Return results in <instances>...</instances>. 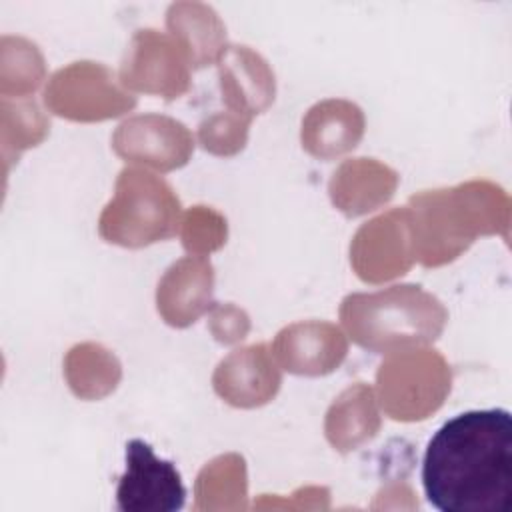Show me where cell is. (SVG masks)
I'll return each mask as SVG.
<instances>
[{
    "instance_id": "obj_1",
    "label": "cell",
    "mask_w": 512,
    "mask_h": 512,
    "mask_svg": "<svg viewBox=\"0 0 512 512\" xmlns=\"http://www.w3.org/2000/svg\"><path fill=\"white\" fill-rule=\"evenodd\" d=\"M426 500L440 512L512 508V418L504 408L468 410L444 422L422 460Z\"/></svg>"
},
{
    "instance_id": "obj_2",
    "label": "cell",
    "mask_w": 512,
    "mask_h": 512,
    "mask_svg": "<svg viewBox=\"0 0 512 512\" xmlns=\"http://www.w3.org/2000/svg\"><path fill=\"white\" fill-rule=\"evenodd\" d=\"M510 196L490 180L422 190L408 200L414 258L438 268L464 254L478 236L510 238Z\"/></svg>"
},
{
    "instance_id": "obj_3",
    "label": "cell",
    "mask_w": 512,
    "mask_h": 512,
    "mask_svg": "<svg viewBox=\"0 0 512 512\" xmlns=\"http://www.w3.org/2000/svg\"><path fill=\"white\" fill-rule=\"evenodd\" d=\"M338 314L352 342L374 354L424 348L448 322L444 304L418 284L348 294Z\"/></svg>"
},
{
    "instance_id": "obj_4",
    "label": "cell",
    "mask_w": 512,
    "mask_h": 512,
    "mask_svg": "<svg viewBox=\"0 0 512 512\" xmlns=\"http://www.w3.org/2000/svg\"><path fill=\"white\" fill-rule=\"evenodd\" d=\"M182 206L172 186L142 168H124L112 200L98 218V234L108 244L144 248L180 232Z\"/></svg>"
},
{
    "instance_id": "obj_5",
    "label": "cell",
    "mask_w": 512,
    "mask_h": 512,
    "mask_svg": "<svg viewBox=\"0 0 512 512\" xmlns=\"http://www.w3.org/2000/svg\"><path fill=\"white\" fill-rule=\"evenodd\" d=\"M450 388V364L426 346L388 354L376 372V400L396 422L426 420L440 410Z\"/></svg>"
},
{
    "instance_id": "obj_6",
    "label": "cell",
    "mask_w": 512,
    "mask_h": 512,
    "mask_svg": "<svg viewBox=\"0 0 512 512\" xmlns=\"http://www.w3.org/2000/svg\"><path fill=\"white\" fill-rule=\"evenodd\" d=\"M136 102V96L122 86L114 70L90 60L56 70L44 88L48 112L72 122L118 118L130 112Z\"/></svg>"
},
{
    "instance_id": "obj_7",
    "label": "cell",
    "mask_w": 512,
    "mask_h": 512,
    "mask_svg": "<svg viewBox=\"0 0 512 512\" xmlns=\"http://www.w3.org/2000/svg\"><path fill=\"white\" fill-rule=\"evenodd\" d=\"M190 60L166 32L138 30L122 58L118 78L126 90L176 100L190 88Z\"/></svg>"
},
{
    "instance_id": "obj_8",
    "label": "cell",
    "mask_w": 512,
    "mask_h": 512,
    "mask_svg": "<svg viewBox=\"0 0 512 512\" xmlns=\"http://www.w3.org/2000/svg\"><path fill=\"white\" fill-rule=\"evenodd\" d=\"M414 258L408 208H392L362 224L350 242V264L368 284H382L404 276Z\"/></svg>"
},
{
    "instance_id": "obj_9",
    "label": "cell",
    "mask_w": 512,
    "mask_h": 512,
    "mask_svg": "<svg viewBox=\"0 0 512 512\" xmlns=\"http://www.w3.org/2000/svg\"><path fill=\"white\" fill-rule=\"evenodd\" d=\"M186 488L170 460L134 438L126 444V470L118 478L116 506L120 512H176L184 506Z\"/></svg>"
},
{
    "instance_id": "obj_10",
    "label": "cell",
    "mask_w": 512,
    "mask_h": 512,
    "mask_svg": "<svg viewBox=\"0 0 512 512\" xmlns=\"http://www.w3.org/2000/svg\"><path fill=\"white\" fill-rule=\"evenodd\" d=\"M112 150L126 162L172 172L186 166L194 152L192 132L166 114H136L118 124Z\"/></svg>"
},
{
    "instance_id": "obj_11",
    "label": "cell",
    "mask_w": 512,
    "mask_h": 512,
    "mask_svg": "<svg viewBox=\"0 0 512 512\" xmlns=\"http://www.w3.org/2000/svg\"><path fill=\"white\" fill-rule=\"evenodd\" d=\"M270 350L282 370L316 378L340 368L348 354V340L332 322L304 320L284 326Z\"/></svg>"
},
{
    "instance_id": "obj_12",
    "label": "cell",
    "mask_w": 512,
    "mask_h": 512,
    "mask_svg": "<svg viewBox=\"0 0 512 512\" xmlns=\"http://www.w3.org/2000/svg\"><path fill=\"white\" fill-rule=\"evenodd\" d=\"M280 386V366L264 342L232 350L212 374L214 392L234 408H260L276 398Z\"/></svg>"
},
{
    "instance_id": "obj_13",
    "label": "cell",
    "mask_w": 512,
    "mask_h": 512,
    "mask_svg": "<svg viewBox=\"0 0 512 512\" xmlns=\"http://www.w3.org/2000/svg\"><path fill=\"white\" fill-rule=\"evenodd\" d=\"M216 66L226 110L254 118L272 106L276 78L266 58L256 50L242 44H228Z\"/></svg>"
},
{
    "instance_id": "obj_14",
    "label": "cell",
    "mask_w": 512,
    "mask_h": 512,
    "mask_svg": "<svg viewBox=\"0 0 512 512\" xmlns=\"http://www.w3.org/2000/svg\"><path fill=\"white\" fill-rule=\"evenodd\" d=\"M214 266L202 256L176 260L156 286V310L172 328H188L214 300Z\"/></svg>"
},
{
    "instance_id": "obj_15",
    "label": "cell",
    "mask_w": 512,
    "mask_h": 512,
    "mask_svg": "<svg viewBox=\"0 0 512 512\" xmlns=\"http://www.w3.org/2000/svg\"><path fill=\"white\" fill-rule=\"evenodd\" d=\"M398 172L376 158L344 160L330 176L328 196L336 210L358 218L378 210L394 196Z\"/></svg>"
},
{
    "instance_id": "obj_16",
    "label": "cell",
    "mask_w": 512,
    "mask_h": 512,
    "mask_svg": "<svg viewBox=\"0 0 512 512\" xmlns=\"http://www.w3.org/2000/svg\"><path fill=\"white\" fill-rule=\"evenodd\" d=\"M366 130L364 112L358 104L342 98L316 102L302 118V148L318 160H334L352 152Z\"/></svg>"
},
{
    "instance_id": "obj_17",
    "label": "cell",
    "mask_w": 512,
    "mask_h": 512,
    "mask_svg": "<svg viewBox=\"0 0 512 512\" xmlns=\"http://www.w3.org/2000/svg\"><path fill=\"white\" fill-rule=\"evenodd\" d=\"M380 426L376 392L368 384L356 382L330 404L324 418V436L336 452L348 454L370 442Z\"/></svg>"
},
{
    "instance_id": "obj_18",
    "label": "cell",
    "mask_w": 512,
    "mask_h": 512,
    "mask_svg": "<svg viewBox=\"0 0 512 512\" xmlns=\"http://www.w3.org/2000/svg\"><path fill=\"white\" fill-rule=\"evenodd\" d=\"M168 34L184 48L192 70L216 64L226 44V26L202 2H174L166 10Z\"/></svg>"
},
{
    "instance_id": "obj_19",
    "label": "cell",
    "mask_w": 512,
    "mask_h": 512,
    "mask_svg": "<svg viewBox=\"0 0 512 512\" xmlns=\"http://www.w3.org/2000/svg\"><path fill=\"white\" fill-rule=\"evenodd\" d=\"M64 378L80 400H100L116 390L122 380V364L102 344L82 342L64 358Z\"/></svg>"
},
{
    "instance_id": "obj_20",
    "label": "cell",
    "mask_w": 512,
    "mask_h": 512,
    "mask_svg": "<svg viewBox=\"0 0 512 512\" xmlns=\"http://www.w3.org/2000/svg\"><path fill=\"white\" fill-rule=\"evenodd\" d=\"M194 510H244L248 498L246 462L230 452L210 460L194 482Z\"/></svg>"
},
{
    "instance_id": "obj_21",
    "label": "cell",
    "mask_w": 512,
    "mask_h": 512,
    "mask_svg": "<svg viewBox=\"0 0 512 512\" xmlns=\"http://www.w3.org/2000/svg\"><path fill=\"white\" fill-rule=\"evenodd\" d=\"M46 78L44 56L38 46L22 36L0 40V92L2 98L24 100L34 94Z\"/></svg>"
},
{
    "instance_id": "obj_22",
    "label": "cell",
    "mask_w": 512,
    "mask_h": 512,
    "mask_svg": "<svg viewBox=\"0 0 512 512\" xmlns=\"http://www.w3.org/2000/svg\"><path fill=\"white\" fill-rule=\"evenodd\" d=\"M2 156L8 172L10 162H18V156L38 146L50 132V120L40 112L34 100L2 98Z\"/></svg>"
},
{
    "instance_id": "obj_23",
    "label": "cell",
    "mask_w": 512,
    "mask_h": 512,
    "mask_svg": "<svg viewBox=\"0 0 512 512\" xmlns=\"http://www.w3.org/2000/svg\"><path fill=\"white\" fill-rule=\"evenodd\" d=\"M228 238L226 218L210 206H192L180 222V240L190 256L206 258L220 250Z\"/></svg>"
},
{
    "instance_id": "obj_24",
    "label": "cell",
    "mask_w": 512,
    "mask_h": 512,
    "mask_svg": "<svg viewBox=\"0 0 512 512\" xmlns=\"http://www.w3.org/2000/svg\"><path fill=\"white\" fill-rule=\"evenodd\" d=\"M252 118L226 110L204 118L198 126V144L208 154L230 158L244 150Z\"/></svg>"
},
{
    "instance_id": "obj_25",
    "label": "cell",
    "mask_w": 512,
    "mask_h": 512,
    "mask_svg": "<svg viewBox=\"0 0 512 512\" xmlns=\"http://www.w3.org/2000/svg\"><path fill=\"white\" fill-rule=\"evenodd\" d=\"M208 330L220 344H236L250 332V316L236 304L214 302L208 310Z\"/></svg>"
}]
</instances>
